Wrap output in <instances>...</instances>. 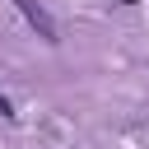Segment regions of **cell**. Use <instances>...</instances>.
<instances>
[{
	"label": "cell",
	"instance_id": "6da1fadb",
	"mask_svg": "<svg viewBox=\"0 0 149 149\" xmlns=\"http://www.w3.org/2000/svg\"><path fill=\"white\" fill-rule=\"evenodd\" d=\"M14 9L28 19V28H33L42 42H61V33H56V19L42 9V0H14Z\"/></svg>",
	"mask_w": 149,
	"mask_h": 149
},
{
	"label": "cell",
	"instance_id": "7a4b0ae2",
	"mask_svg": "<svg viewBox=\"0 0 149 149\" xmlns=\"http://www.w3.org/2000/svg\"><path fill=\"white\" fill-rule=\"evenodd\" d=\"M0 116H14V107H9V98H0Z\"/></svg>",
	"mask_w": 149,
	"mask_h": 149
}]
</instances>
